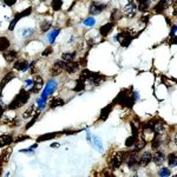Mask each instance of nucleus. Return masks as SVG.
<instances>
[{
  "mask_svg": "<svg viewBox=\"0 0 177 177\" xmlns=\"http://www.w3.org/2000/svg\"><path fill=\"white\" fill-rule=\"evenodd\" d=\"M137 98H138V93L134 92V88L132 87L124 88V90H122L118 93V96L115 98L113 104H119L122 106H126L129 109H132V106H134Z\"/></svg>",
  "mask_w": 177,
  "mask_h": 177,
  "instance_id": "1",
  "label": "nucleus"
},
{
  "mask_svg": "<svg viewBox=\"0 0 177 177\" xmlns=\"http://www.w3.org/2000/svg\"><path fill=\"white\" fill-rule=\"evenodd\" d=\"M28 99H30V92L26 91L25 88H21V90L19 91V93L11 101L7 109L8 110H17V109L24 106L28 102Z\"/></svg>",
  "mask_w": 177,
  "mask_h": 177,
  "instance_id": "2",
  "label": "nucleus"
},
{
  "mask_svg": "<svg viewBox=\"0 0 177 177\" xmlns=\"http://www.w3.org/2000/svg\"><path fill=\"white\" fill-rule=\"evenodd\" d=\"M134 38H135V35H134V32H132V30L125 28V30L120 31V32L117 34L116 40L119 41V44H120L123 47H127Z\"/></svg>",
  "mask_w": 177,
  "mask_h": 177,
  "instance_id": "3",
  "label": "nucleus"
},
{
  "mask_svg": "<svg viewBox=\"0 0 177 177\" xmlns=\"http://www.w3.org/2000/svg\"><path fill=\"white\" fill-rule=\"evenodd\" d=\"M123 163V154L122 151H116L115 154H112V156L109 158L108 161V164H109V168L111 171L113 170H117Z\"/></svg>",
  "mask_w": 177,
  "mask_h": 177,
  "instance_id": "4",
  "label": "nucleus"
},
{
  "mask_svg": "<svg viewBox=\"0 0 177 177\" xmlns=\"http://www.w3.org/2000/svg\"><path fill=\"white\" fill-rule=\"evenodd\" d=\"M172 3H176L173 0H159V1L154 6V12L156 14H162L165 12L166 8H169L171 6Z\"/></svg>",
  "mask_w": 177,
  "mask_h": 177,
  "instance_id": "5",
  "label": "nucleus"
},
{
  "mask_svg": "<svg viewBox=\"0 0 177 177\" xmlns=\"http://www.w3.org/2000/svg\"><path fill=\"white\" fill-rule=\"evenodd\" d=\"M136 12H137V5H136V3L134 1V0H127V5L124 6L122 13L125 17H127V18H132V17H135Z\"/></svg>",
  "mask_w": 177,
  "mask_h": 177,
  "instance_id": "6",
  "label": "nucleus"
},
{
  "mask_svg": "<svg viewBox=\"0 0 177 177\" xmlns=\"http://www.w3.org/2000/svg\"><path fill=\"white\" fill-rule=\"evenodd\" d=\"M57 86H58V84H57V81L56 80H50L49 83H47V85H46V87L44 88V91H42V93H41V96H40V98H42V99H47V97L49 96H51L55 91H56V88H57Z\"/></svg>",
  "mask_w": 177,
  "mask_h": 177,
  "instance_id": "7",
  "label": "nucleus"
},
{
  "mask_svg": "<svg viewBox=\"0 0 177 177\" xmlns=\"http://www.w3.org/2000/svg\"><path fill=\"white\" fill-rule=\"evenodd\" d=\"M65 65H66L65 62H63V60H56V62L52 64V66H51V71H50L51 76H52V77L59 76V74L65 70Z\"/></svg>",
  "mask_w": 177,
  "mask_h": 177,
  "instance_id": "8",
  "label": "nucleus"
},
{
  "mask_svg": "<svg viewBox=\"0 0 177 177\" xmlns=\"http://www.w3.org/2000/svg\"><path fill=\"white\" fill-rule=\"evenodd\" d=\"M105 8H106V4L95 1V3H92V4H91L88 12H90V14H91V16H98V14H101Z\"/></svg>",
  "mask_w": 177,
  "mask_h": 177,
  "instance_id": "9",
  "label": "nucleus"
},
{
  "mask_svg": "<svg viewBox=\"0 0 177 177\" xmlns=\"http://www.w3.org/2000/svg\"><path fill=\"white\" fill-rule=\"evenodd\" d=\"M151 161H152V152L151 151H144L138 157L139 166H147L149 163H151Z\"/></svg>",
  "mask_w": 177,
  "mask_h": 177,
  "instance_id": "10",
  "label": "nucleus"
},
{
  "mask_svg": "<svg viewBox=\"0 0 177 177\" xmlns=\"http://www.w3.org/2000/svg\"><path fill=\"white\" fill-rule=\"evenodd\" d=\"M105 79H106L105 76H103L101 73H97V72H92L90 78H88V81H90L92 85H101Z\"/></svg>",
  "mask_w": 177,
  "mask_h": 177,
  "instance_id": "11",
  "label": "nucleus"
},
{
  "mask_svg": "<svg viewBox=\"0 0 177 177\" xmlns=\"http://www.w3.org/2000/svg\"><path fill=\"white\" fill-rule=\"evenodd\" d=\"M152 131L155 132L156 135H159L163 132L164 127H165V123L162 120V119H158L157 122H152Z\"/></svg>",
  "mask_w": 177,
  "mask_h": 177,
  "instance_id": "12",
  "label": "nucleus"
},
{
  "mask_svg": "<svg viewBox=\"0 0 177 177\" xmlns=\"http://www.w3.org/2000/svg\"><path fill=\"white\" fill-rule=\"evenodd\" d=\"M79 64H78V62H69V63H66V65H65V70L64 71H66L69 74H72V73H76L78 70H79Z\"/></svg>",
  "mask_w": 177,
  "mask_h": 177,
  "instance_id": "13",
  "label": "nucleus"
},
{
  "mask_svg": "<svg viewBox=\"0 0 177 177\" xmlns=\"http://www.w3.org/2000/svg\"><path fill=\"white\" fill-rule=\"evenodd\" d=\"M113 27H115V23H108V24L101 26V28H99L101 35L102 37H108L110 34V32L113 30Z\"/></svg>",
  "mask_w": 177,
  "mask_h": 177,
  "instance_id": "14",
  "label": "nucleus"
},
{
  "mask_svg": "<svg viewBox=\"0 0 177 177\" xmlns=\"http://www.w3.org/2000/svg\"><path fill=\"white\" fill-rule=\"evenodd\" d=\"M14 77H16V76H14V72H12V71H11V72H7V73L4 76V78L1 79V81H0V91H3L4 87H5L12 79H14Z\"/></svg>",
  "mask_w": 177,
  "mask_h": 177,
  "instance_id": "15",
  "label": "nucleus"
},
{
  "mask_svg": "<svg viewBox=\"0 0 177 177\" xmlns=\"http://www.w3.org/2000/svg\"><path fill=\"white\" fill-rule=\"evenodd\" d=\"M28 62L27 60H25V59H19V60H17L16 63H14V65H13V67H14V70H17V71H26V70H28Z\"/></svg>",
  "mask_w": 177,
  "mask_h": 177,
  "instance_id": "16",
  "label": "nucleus"
},
{
  "mask_svg": "<svg viewBox=\"0 0 177 177\" xmlns=\"http://www.w3.org/2000/svg\"><path fill=\"white\" fill-rule=\"evenodd\" d=\"M38 111H39L38 106H37L35 104H32L27 110H25V111H24V113H23V118H25V119L31 118V117H33Z\"/></svg>",
  "mask_w": 177,
  "mask_h": 177,
  "instance_id": "17",
  "label": "nucleus"
},
{
  "mask_svg": "<svg viewBox=\"0 0 177 177\" xmlns=\"http://www.w3.org/2000/svg\"><path fill=\"white\" fill-rule=\"evenodd\" d=\"M60 134L58 132H50V134H44L41 136H39L37 138V143H40V142H46V141H51L53 138H56L57 136H59Z\"/></svg>",
  "mask_w": 177,
  "mask_h": 177,
  "instance_id": "18",
  "label": "nucleus"
},
{
  "mask_svg": "<svg viewBox=\"0 0 177 177\" xmlns=\"http://www.w3.org/2000/svg\"><path fill=\"white\" fill-rule=\"evenodd\" d=\"M145 145H147V139H145V137L141 134V137H137V141H136V143H135V151H141L142 149H144L145 148Z\"/></svg>",
  "mask_w": 177,
  "mask_h": 177,
  "instance_id": "19",
  "label": "nucleus"
},
{
  "mask_svg": "<svg viewBox=\"0 0 177 177\" xmlns=\"http://www.w3.org/2000/svg\"><path fill=\"white\" fill-rule=\"evenodd\" d=\"M112 108H113V103H112V104H109L108 106H105L104 109H102L101 115H99V120H106L108 117H109V115H110L111 111H112Z\"/></svg>",
  "mask_w": 177,
  "mask_h": 177,
  "instance_id": "20",
  "label": "nucleus"
},
{
  "mask_svg": "<svg viewBox=\"0 0 177 177\" xmlns=\"http://www.w3.org/2000/svg\"><path fill=\"white\" fill-rule=\"evenodd\" d=\"M4 58H5V60L7 63H12V62H14L18 58V52L14 51V50H10V51L4 53Z\"/></svg>",
  "mask_w": 177,
  "mask_h": 177,
  "instance_id": "21",
  "label": "nucleus"
},
{
  "mask_svg": "<svg viewBox=\"0 0 177 177\" xmlns=\"http://www.w3.org/2000/svg\"><path fill=\"white\" fill-rule=\"evenodd\" d=\"M164 158H165V156H164V152H163V151H156L155 154H152V161H154V163L157 164V165H161V164L163 163Z\"/></svg>",
  "mask_w": 177,
  "mask_h": 177,
  "instance_id": "22",
  "label": "nucleus"
},
{
  "mask_svg": "<svg viewBox=\"0 0 177 177\" xmlns=\"http://www.w3.org/2000/svg\"><path fill=\"white\" fill-rule=\"evenodd\" d=\"M13 143V137L11 135H0V148L10 145Z\"/></svg>",
  "mask_w": 177,
  "mask_h": 177,
  "instance_id": "23",
  "label": "nucleus"
},
{
  "mask_svg": "<svg viewBox=\"0 0 177 177\" xmlns=\"http://www.w3.org/2000/svg\"><path fill=\"white\" fill-rule=\"evenodd\" d=\"M11 45L7 37H0V52H5Z\"/></svg>",
  "mask_w": 177,
  "mask_h": 177,
  "instance_id": "24",
  "label": "nucleus"
},
{
  "mask_svg": "<svg viewBox=\"0 0 177 177\" xmlns=\"http://www.w3.org/2000/svg\"><path fill=\"white\" fill-rule=\"evenodd\" d=\"M11 154H12V149L11 148H7V149H5L3 151V154H1V166H0V168H3V165H5L7 163L8 157L11 156Z\"/></svg>",
  "mask_w": 177,
  "mask_h": 177,
  "instance_id": "25",
  "label": "nucleus"
},
{
  "mask_svg": "<svg viewBox=\"0 0 177 177\" xmlns=\"http://www.w3.org/2000/svg\"><path fill=\"white\" fill-rule=\"evenodd\" d=\"M138 1H139V5H138L137 10L141 12H147L150 6V0H138Z\"/></svg>",
  "mask_w": 177,
  "mask_h": 177,
  "instance_id": "26",
  "label": "nucleus"
},
{
  "mask_svg": "<svg viewBox=\"0 0 177 177\" xmlns=\"http://www.w3.org/2000/svg\"><path fill=\"white\" fill-rule=\"evenodd\" d=\"M91 73H92V72H91L90 70H87L86 67H84V69L80 71V73H79V78H78V79H80V80H83V81L88 80V78H90Z\"/></svg>",
  "mask_w": 177,
  "mask_h": 177,
  "instance_id": "27",
  "label": "nucleus"
},
{
  "mask_svg": "<svg viewBox=\"0 0 177 177\" xmlns=\"http://www.w3.org/2000/svg\"><path fill=\"white\" fill-rule=\"evenodd\" d=\"M32 11H33V8L30 6V7H27L26 10H24V11H21L20 13H17L16 16H14V18L16 19H18V20H20L21 18H25V17H27V16H30L31 13H32Z\"/></svg>",
  "mask_w": 177,
  "mask_h": 177,
  "instance_id": "28",
  "label": "nucleus"
},
{
  "mask_svg": "<svg viewBox=\"0 0 177 177\" xmlns=\"http://www.w3.org/2000/svg\"><path fill=\"white\" fill-rule=\"evenodd\" d=\"M64 104H65V102H64L62 98H53V99L50 102V109H56V108L63 106Z\"/></svg>",
  "mask_w": 177,
  "mask_h": 177,
  "instance_id": "29",
  "label": "nucleus"
},
{
  "mask_svg": "<svg viewBox=\"0 0 177 177\" xmlns=\"http://www.w3.org/2000/svg\"><path fill=\"white\" fill-rule=\"evenodd\" d=\"M76 55H77V52H71V53L65 52V53H63V55H62V60H63V62H65V63L72 62V60L74 59Z\"/></svg>",
  "mask_w": 177,
  "mask_h": 177,
  "instance_id": "30",
  "label": "nucleus"
},
{
  "mask_svg": "<svg viewBox=\"0 0 177 177\" xmlns=\"http://www.w3.org/2000/svg\"><path fill=\"white\" fill-rule=\"evenodd\" d=\"M168 164L169 166H176L177 164V156H176V152H171L169 156H168Z\"/></svg>",
  "mask_w": 177,
  "mask_h": 177,
  "instance_id": "31",
  "label": "nucleus"
},
{
  "mask_svg": "<svg viewBox=\"0 0 177 177\" xmlns=\"http://www.w3.org/2000/svg\"><path fill=\"white\" fill-rule=\"evenodd\" d=\"M62 7H63V0H52L51 8L53 11H60Z\"/></svg>",
  "mask_w": 177,
  "mask_h": 177,
  "instance_id": "32",
  "label": "nucleus"
},
{
  "mask_svg": "<svg viewBox=\"0 0 177 177\" xmlns=\"http://www.w3.org/2000/svg\"><path fill=\"white\" fill-rule=\"evenodd\" d=\"M51 28V21L50 20H42L40 23V31L41 32H47Z\"/></svg>",
  "mask_w": 177,
  "mask_h": 177,
  "instance_id": "33",
  "label": "nucleus"
},
{
  "mask_svg": "<svg viewBox=\"0 0 177 177\" xmlns=\"http://www.w3.org/2000/svg\"><path fill=\"white\" fill-rule=\"evenodd\" d=\"M136 141H137V136H130V137H127L126 138V141H125V147L126 148H131V147H134L135 145V143H136Z\"/></svg>",
  "mask_w": 177,
  "mask_h": 177,
  "instance_id": "34",
  "label": "nucleus"
},
{
  "mask_svg": "<svg viewBox=\"0 0 177 177\" xmlns=\"http://www.w3.org/2000/svg\"><path fill=\"white\" fill-rule=\"evenodd\" d=\"M84 88H85V81L78 79V80L76 81V86L73 87V90H74L76 92H80V91L84 90Z\"/></svg>",
  "mask_w": 177,
  "mask_h": 177,
  "instance_id": "35",
  "label": "nucleus"
},
{
  "mask_svg": "<svg viewBox=\"0 0 177 177\" xmlns=\"http://www.w3.org/2000/svg\"><path fill=\"white\" fill-rule=\"evenodd\" d=\"M120 16H122L120 11H119V10H117V8H115V10H113V12H112V13H111V16H110V20H111V23L117 21V20L120 18Z\"/></svg>",
  "mask_w": 177,
  "mask_h": 177,
  "instance_id": "36",
  "label": "nucleus"
},
{
  "mask_svg": "<svg viewBox=\"0 0 177 177\" xmlns=\"http://www.w3.org/2000/svg\"><path fill=\"white\" fill-rule=\"evenodd\" d=\"M59 32H60V28H56V30H53V31L49 34V41H50L51 44H53V42H55V40H56L57 35L59 34Z\"/></svg>",
  "mask_w": 177,
  "mask_h": 177,
  "instance_id": "37",
  "label": "nucleus"
},
{
  "mask_svg": "<svg viewBox=\"0 0 177 177\" xmlns=\"http://www.w3.org/2000/svg\"><path fill=\"white\" fill-rule=\"evenodd\" d=\"M38 118H39V111H38V112H37V113H35V115L32 117V119H31V120H30V122H28V123L25 125V129H26V130H28V129H30L32 125H34V123L37 122V119H38Z\"/></svg>",
  "mask_w": 177,
  "mask_h": 177,
  "instance_id": "38",
  "label": "nucleus"
},
{
  "mask_svg": "<svg viewBox=\"0 0 177 177\" xmlns=\"http://www.w3.org/2000/svg\"><path fill=\"white\" fill-rule=\"evenodd\" d=\"M42 86L44 85H38V84H33V86L30 88V93H34V95H37L39 91H41V88H42Z\"/></svg>",
  "mask_w": 177,
  "mask_h": 177,
  "instance_id": "39",
  "label": "nucleus"
},
{
  "mask_svg": "<svg viewBox=\"0 0 177 177\" xmlns=\"http://www.w3.org/2000/svg\"><path fill=\"white\" fill-rule=\"evenodd\" d=\"M93 144L99 151H103V144H102V141L99 139V137H93Z\"/></svg>",
  "mask_w": 177,
  "mask_h": 177,
  "instance_id": "40",
  "label": "nucleus"
},
{
  "mask_svg": "<svg viewBox=\"0 0 177 177\" xmlns=\"http://www.w3.org/2000/svg\"><path fill=\"white\" fill-rule=\"evenodd\" d=\"M158 175L162 176V177L170 176V175H171V170H169L168 168H161V170L158 171Z\"/></svg>",
  "mask_w": 177,
  "mask_h": 177,
  "instance_id": "41",
  "label": "nucleus"
},
{
  "mask_svg": "<svg viewBox=\"0 0 177 177\" xmlns=\"http://www.w3.org/2000/svg\"><path fill=\"white\" fill-rule=\"evenodd\" d=\"M33 84H38V85H44V80L39 74H34L33 76Z\"/></svg>",
  "mask_w": 177,
  "mask_h": 177,
  "instance_id": "42",
  "label": "nucleus"
},
{
  "mask_svg": "<svg viewBox=\"0 0 177 177\" xmlns=\"http://www.w3.org/2000/svg\"><path fill=\"white\" fill-rule=\"evenodd\" d=\"M161 145V139L157 137V135H156V137L152 139V142H151V148L152 149H158V147Z\"/></svg>",
  "mask_w": 177,
  "mask_h": 177,
  "instance_id": "43",
  "label": "nucleus"
},
{
  "mask_svg": "<svg viewBox=\"0 0 177 177\" xmlns=\"http://www.w3.org/2000/svg\"><path fill=\"white\" fill-rule=\"evenodd\" d=\"M52 52H53V49H52V47L50 46V47H47V49H45V50L42 51L41 56H42V57H49V56H50V55H51Z\"/></svg>",
  "mask_w": 177,
  "mask_h": 177,
  "instance_id": "44",
  "label": "nucleus"
},
{
  "mask_svg": "<svg viewBox=\"0 0 177 177\" xmlns=\"http://www.w3.org/2000/svg\"><path fill=\"white\" fill-rule=\"evenodd\" d=\"M31 137L30 136H27V135H25V136H20V137H18L17 139H13V143H20V142H23V141H27V139H30Z\"/></svg>",
  "mask_w": 177,
  "mask_h": 177,
  "instance_id": "45",
  "label": "nucleus"
},
{
  "mask_svg": "<svg viewBox=\"0 0 177 177\" xmlns=\"http://www.w3.org/2000/svg\"><path fill=\"white\" fill-rule=\"evenodd\" d=\"M78 64H79V66H81V67H86V65H87V59H86V57H85V56L81 57V58L79 59Z\"/></svg>",
  "mask_w": 177,
  "mask_h": 177,
  "instance_id": "46",
  "label": "nucleus"
},
{
  "mask_svg": "<svg viewBox=\"0 0 177 177\" xmlns=\"http://www.w3.org/2000/svg\"><path fill=\"white\" fill-rule=\"evenodd\" d=\"M95 19L93 18H87V19H85L84 20V24L86 25V26H93L95 25Z\"/></svg>",
  "mask_w": 177,
  "mask_h": 177,
  "instance_id": "47",
  "label": "nucleus"
},
{
  "mask_svg": "<svg viewBox=\"0 0 177 177\" xmlns=\"http://www.w3.org/2000/svg\"><path fill=\"white\" fill-rule=\"evenodd\" d=\"M37 106H38V109H42L44 106H45V104H46V101L45 99H42V98H39L38 101H37Z\"/></svg>",
  "mask_w": 177,
  "mask_h": 177,
  "instance_id": "48",
  "label": "nucleus"
},
{
  "mask_svg": "<svg viewBox=\"0 0 177 177\" xmlns=\"http://www.w3.org/2000/svg\"><path fill=\"white\" fill-rule=\"evenodd\" d=\"M19 20L18 19H16V18H13V20L10 23V25H8V31H13L14 30V27H16V25H17V23H18Z\"/></svg>",
  "mask_w": 177,
  "mask_h": 177,
  "instance_id": "49",
  "label": "nucleus"
},
{
  "mask_svg": "<svg viewBox=\"0 0 177 177\" xmlns=\"http://www.w3.org/2000/svg\"><path fill=\"white\" fill-rule=\"evenodd\" d=\"M79 130H65L63 131L62 134H65V135H74V134H78Z\"/></svg>",
  "mask_w": 177,
  "mask_h": 177,
  "instance_id": "50",
  "label": "nucleus"
},
{
  "mask_svg": "<svg viewBox=\"0 0 177 177\" xmlns=\"http://www.w3.org/2000/svg\"><path fill=\"white\" fill-rule=\"evenodd\" d=\"M32 86H33V80H32V79H26V80H25V87H27L28 90H30Z\"/></svg>",
  "mask_w": 177,
  "mask_h": 177,
  "instance_id": "51",
  "label": "nucleus"
},
{
  "mask_svg": "<svg viewBox=\"0 0 177 177\" xmlns=\"http://www.w3.org/2000/svg\"><path fill=\"white\" fill-rule=\"evenodd\" d=\"M12 122V119H8L6 117H1L0 118V124H10Z\"/></svg>",
  "mask_w": 177,
  "mask_h": 177,
  "instance_id": "52",
  "label": "nucleus"
},
{
  "mask_svg": "<svg viewBox=\"0 0 177 177\" xmlns=\"http://www.w3.org/2000/svg\"><path fill=\"white\" fill-rule=\"evenodd\" d=\"M17 4V0H5V5L7 6H13Z\"/></svg>",
  "mask_w": 177,
  "mask_h": 177,
  "instance_id": "53",
  "label": "nucleus"
},
{
  "mask_svg": "<svg viewBox=\"0 0 177 177\" xmlns=\"http://www.w3.org/2000/svg\"><path fill=\"white\" fill-rule=\"evenodd\" d=\"M149 18H150V16H149V14H147V16H144V17H142V18H141L139 23H144V24H148V21H149Z\"/></svg>",
  "mask_w": 177,
  "mask_h": 177,
  "instance_id": "54",
  "label": "nucleus"
},
{
  "mask_svg": "<svg viewBox=\"0 0 177 177\" xmlns=\"http://www.w3.org/2000/svg\"><path fill=\"white\" fill-rule=\"evenodd\" d=\"M176 28H177V27H176V25H173V26L171 27V32H170V38H171V37H175V35H176Z\"/></svg>",
  "mask_w": 177,
  "mask_h": 177,
  "instance_id": "55",
  "label": "nucleus"
},
{
  "mask_svg": "<svg viewBox=\"0 0 177 177\" xmlns=\"http://www.w3.org/2000/svg\"><path fill=\"white\" fill-rule=\"evenodd\" d=\"M20 152H23V154H27V152H30V154H33L32 149H23V150H20Z\"/></svg>",
  "mask_w": 177,
  "mask_h": 177,
  "instance_id": "56",
  "label": "nucleus"
},
{
  "mask_svg": "<svg viewBox=\"0 0 177 177\" xmlns=\"http://www.w3.org/2000/svg\"><path fill=\"white\" fill-rule=\"evenodd\" d=\"M4 116V106H3V104L0 103V118H1Z\"/></svg>",
  "mask_w": 177,
  "mask_h": 177,
  "instance_id": "57",
  "label": "nucleus"
},
{
  "mask_svg": "<svg viewBox=\"0 0 177 177\" xmlns=\"http://www.w3.org/2000/svg\"><path fill=\"white\" fill-rule=\"evenodd\" d=\"M59 147V143H52L51 144V148H58Z\"/></svg>",
  "mask_w": 177,
  "mask_h": 177,
  "instance_id": "58",
  "label": "nucleus"
},
{
  "mask_svg": "<svg viewBox=\"0 0 177 177\" xmlns=\"http://www.w3.org/2000/svg\"><path fill=\"white\" fill-rule=\"evenodd\" d=\"M37 147H38V143H35V144H33V145L31 147V149H35Z\"/></svg>",
  "mask_w": 177,
  "mask_h": 177,
  "instance_id": "59",
  "label": "nucleus"
},
{
  "mask_svg": "<svg viewBox=\"0 0 177 177\" xmlns=\"http://www.w3.org/2000/svg\"><path fill=\"white\" fill-rule=\"evenodd\" d=\"M40 1H45V0H40Z\"/></svg>",
  "mask_w": 177,
  "mask_h": 177,
  "instance_id": "60",
  "label": "nucleus"
},
{
  "mask_svg": "<svg viewBox=\"0 0 177 177\" xmlns=\"http://www.w3.org/2000/svg\"><path fill=\"white\" fill-rule=\"evenodd\" d=\"M0 26H1V23H0Z\"/></svg>",
  "mask_w": 177,
  "mask_h": 177,
  "instance_id": "61",
  "label": "nucleus"
}]
</instances>
